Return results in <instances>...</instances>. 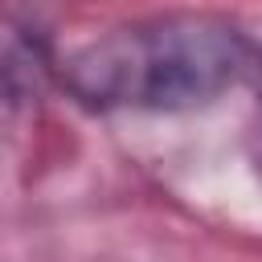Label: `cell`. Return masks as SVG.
Returning a JSON list of instances; mask_svg holds the SVG:
<instances>
[{
  "label": "cell",
  "instance_id": "6da1fadb",
  "mask_svg": "<svg viewBox=\"0 0 262 262\" xmlns=\"http://www.w3.org/2000/svg\"><path fill=\"white\" fill-rule=\"evenodd\" d=\"M254 61L250 37L213 12L131 20L70 49L53 78L90 111H192L221 98Z\"/></svg>",
  "mask_w": 262,
  "mask_h": 262
},
{
  "label": "cell",
  "instance_id": "3957f363",
  "mask_svg": "<svg viewBox=\"0 0 262 262\" xmlns=\"http://www.w3.org/2000/svg\"><path fill=\"white\" fill-rule=\"evenodd\" d=\"M258 70H262V61H258Z\"/></svg>",
  "mask_w": 262,
  "mask_h": 262
},
{
  "label": "cell",
  "instance_id": "7a4b0ae2",
  "mask_svg": "<svg viewBox=\"0 0 262 262\" xmlns=\"http://www.w3.org/2000/svg\"><path fill=\"white\" fill-rule=\"evenodd\" d=\"M53 78V66L45 61L41 45L25 33L0 20V111L25 106L41 94V86Z\"/></svg>",
  "mask_w": 262,
  "mask_h": 262
}]
</instances>
